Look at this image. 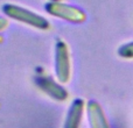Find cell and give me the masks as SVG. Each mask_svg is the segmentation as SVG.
Masks as SVG:
<instances>
[{
  "mask_svg": "<svg viewBox=\"0 0 133 128\" xmlns=\"http://www.w3.org/2000/svg\"><path fill=\"white\" fill-rule=\"evenodd\" d=\"M2 11H4L5 15L8 18L20 21V22L26 23L28 26H32L37 29L46 30L49 29V27H50V23L46 18H43L42 15L35 13V12L25 8V7L19 6V5L6 4L2 6Z\"/></svg>",
  "mask_w": 133,
  "mask_h": 128,
  "instance_id": "1",
  "label": "cell"
},
{
  "mask_svg": "<svg viewBox=\"0 0 133 128\" xmlns=\"http://www.w3.org/2000/svg\"><path fill=\"white\" fill-rule=\"evenodd\" d=\"M46 11L55 18L62 19L72 23H82L87 20L85 13L78 7L58 1H50L46 5Z\"/></svg>",
  "mask_w": 133,
  "mask_h": 128,
  "instance_id": "2",
  "label": "cell"
},
{
  "mask_svg": "<svg viewBox=\"0 0 133 128\" xmlns=\"http://www.w3.org/2000/svg\"><path fill=\"white\" fill-rule=\"evenodd\" d=\"M56 76L60 83H68L71 77V62L69 48L64 41H60L56 44Z\"/></svg>",
  "mask_w": 133,
  "mask_h": 128,
  "instance_id": "3",
  "label": "cell"
},
{
  "mask_svg": "<svg viewBox=\"0 0 133 128\" xmlns=\"http://www.w3.org/2000/svg\"><path fill=\"white\" fill-rule=\"evenodd\" d=\"M88 115L91 128H110V125L98 103L90 101L88 104Z\"/></svg>",
  "mask_w": 133,
  "mask_h": 128,
  "instance_id": "4",
  "label": "cell"
},
{
  "mask_svg": "<svg viewBox=\"0 0 133 128\" xmlns=\"http://www.w3.org/2000/svg\"><path fill=\"white\" fill-rule=\"evenodd\" d=\"M37 84H39V86L47 94H49L50 97L57 99V100H64L66 98V96H68L65 90L61 85L56 84L51 78L40 77V78H37Z\"/></svg>",
  "mask_w": 133,
  "mask_h": 128,
  "instance_id": "5",
  "label": "cell"
},
{
  "mask_svg": "<svg viewBox=\"0 0 133 128\" xmlns=\"http://www.w3.org/2000/svg\"><path fill=\"white\" fill-rule=\"evenodd\" d=\"M83 106H84V103L81 99L74 101L69 111L64 128H79L81 119L83 115Z\"/></svg>",
  "mask_w": 133,
  "mask_h": 128,
  "instance_id": "6",
  "label": "cell"
},
{
  "mask_svg": "<svg viewBox=\"0 0 133 128\" xmlns=\"http://www.w3.org/2000/svg\"><path fill=\"white\" fill-rule=\"evenodd\" d=\"M118 54H119V56L123 58L132 60L133 58V42L123 44V46L118 49Z\"/></svg>",
  "mask_w": 133,
  "mask_h": 128,
  "instance_id": "7",
  "label": "cell"
},
{
  "mask_svg": "<svg viewBox=\"0 0 133 128\" xmlns=\"http://www.w3.org/2000/svg\"><path fill=\"white\" fill-rule=\"evenodd\" d=\"M7 26H8V20L6 18H4V16H0V32L4 30Z\"/></svg>",
  "mask_w": 133,
  "mask_h": 128,
  "instance_id": "8",
  "label": "cell"
}]
</instances>
